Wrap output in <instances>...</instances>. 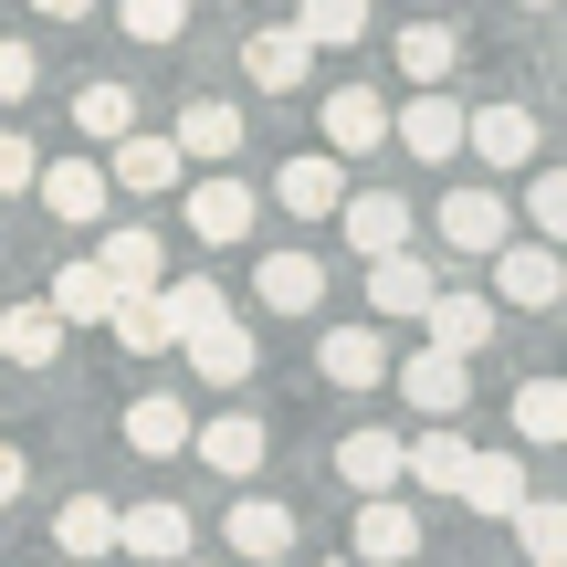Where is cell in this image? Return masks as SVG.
<instances>
[{"mask_svg":"<svg viewBox=\"0 0 567 567\" xmlns=\"http://www.w3.org/2000/svg\"><path fill=\"white\" fill-rule=\"evenodd\" d=\"M431 221H442V243L463 252V264H484V252H505V243H515V200H505L494 179H484V189H452Z\"/></svg>","mask_w":567,"mask_h":567,"instance_id":"6da1fadb","label":"cell"},{"mask_svg":"<svg viewBox=\"0 0 567 567\" xmlns=\"http://www.w3.org/2000/svg\"><path fill=\"white\" fill-rule=\"evenodd\" d=\"M389 379H400V400L421 410V421H463V400H473V358H452V347H421V358H400Z\"/></svg>","mask_w":567,"mask_h":567,"instance_id":"7a4b0ae2","label":"cell"},{"mask_svg":"<svg viewBox=\"0 0 567 567\" xmlns=\"http://www.w3.org/2000/svg\"><path fill=\"white\" fill-rule=\"evenodd\" d=\"M179 358H189V379L243 389L252 368H264V347H252V326H243V316H210V326H189V337H179Z\"/></svg>","mask_w":567,"mask_h":567,"instance_id":"3957f363","label":"cell"},{"mask_svg":"<svg viewBox=\"0 0 567 567\" xmlns=\"http://www.w3.org/2000/svg\"><path fill=\"white\" fill-rule=\"evenodd\" d=\"M252 221H264V189L231 179V168H210V179L189 189V231H200V243H252Z\"/></svg>","mask_w":567,"mask_h":567,"instance_id":"277c9868","label":"cell"},{"mask_svg":"<svg viewBox=\"0 0 567 567\" xmlns=\"http://www.w3.org/2000/svg\"><path fill=\"white\" fill-rule=\"evenodd\" d=\"M337 200H347V158H326V147L274 168V210H295V221H337Z\"/></svg>","mask_w":567,"mask_h":567,"instance_id":"5b68a950","label":"cell"},{"mask_svg":"<svg viewBox=\"0 0 567 567\" xmlns=\"http://www.w3.org/2000/svg\"><path fill=\"white\" fill-rule=\"evenodd\" d=\"M347 547H358L368 567H410L431 536H421V515H410L400 494H358V536H347Z\"/></svg>","mask_w":567,"mask_h":567,"instance_id":"8992f818","label":"cell"},{"mask_svg":"<svg viewBox=\"0 0 567 567\" xmlns=\"http://www.w3.org/2000/svg\"><path fill=\"white\" fill-rule=\"evenodd\" d=\"M116 557H189V505H168V494H147V505H116Z\"/></svg>","mask_w":567,"mask_h":567,"instance_id":"52a82bcc","label":"cell"},{"mask_svg":"<svg viewBox=\"0 0 567 567\" xmlns=\"http://www.w3.org/2000/svg\"><path fill=\"white\" fill-rule=\"evenodd\" d=\"M484 264H494V295H505V305H526V316L567 295V264H557V243H505V252H484Z\"/></svg>","mask_w":567,"mask_h":567,"instance_id":"ba28073f","label":"cell"},{"mask_svg":"<svg viewBox=\"0 0 567 567\" xmlns=\"http://www.w3.org/2000/svg\"><path fill=\"white\" fill-rule=\"evenodd\" d=\"M189 452H200L221 484H252L264 473V421L252 410H221V421H189Z\"/></svg>","mask_w":567,"mask_h":567,"instance_id":"9c48e42d","label":"cell"},{"mask_svg":"<svg viewBox=\"0 0 567 567\" xmlns=\"http://www.w3.org/2000/svg\"><path fill=\"white\" fill-rule=\"evenodd\" d=\"M316 368H326V389H389V337L379 326H326Z\"/></svg>","mask_w":567,"mask_h":567,"instance_id":"30bf717a","label":"cell"},{"mask_svg":"<svg viewBox=\"0 0 567 567\" xmlns=\"http://www.w3.org/2000/svg\"><path fill=\"white\" fill-rule=\"evenodd\" d=\"M463 463H473V442L452 421H421L400 442V484H421V494H463Z\"/></svg>","mask_w":567,"mask_h":567,"instance_id":"8fae6325","label":"cell"},{"mask_svg":"<svg viewBox=\"0 0 567 567\" xmlns=\"http://www.w3.org/2000/svg\"><path fill=\"white\" fill-rule=\"evenodd\" d=\"M243 74L264 84V95H295V84L316 74V42H305L295 21H264V32H243Z\"/></svg>","mask_w":567,"mask_h":567,"instance_id":"7c38bea8","label":"cell"},{"mask_svg":"<svg viewBox=\"0 0 567 567\" xmlns=\"http://www.w3.org/2000/svg\"><path fill=\"white\" fill-rule=\"evenodd\" d=\"M389 137H400L410 158H463V105H452L442 84H421V95L389 116Z\"/></svg>","mask_w":567,"mask_h":567,"instance_id":"4fadbf2b","label":"cell"},{"mask_svg":"<svg viewBox=\"0 0 567 567\" xmlns=\"http://www.w3.org/2000/svg\"><path fill=\"white\" fill-rule=\"evenodd\" d=\"M316 126H326V158H368V147H389V105L368 95V84H337Z\"/></svg>","mask_w":567,"mask_h":567,"instance_id":"5bb4252c","label":"cell"},{"mask_svg":"<svg viewBox=\"0 0 567 567\" xmlns=\"http://www.w3.org/2000/svg\"><path fill=\"white\" fill-rule=\"evenodd\" d=\"M32 200L53 210V221H105V200H116V189H105L95 158H53V168H32Z\"/></svg>","mask_w":567,"mask_h":567,"instance_id":"9a60e30c","label":"cell"},{"mask_svg":"<svg viewBox=\"0 0 567 567\" xmlns=\"http://www.w3.org/2000/svg\"><path fill=\"white\" fill-rule=\"evenodd\" d=\"M105 147H116V168H105V189H137V200H158V189H179V147H168V137H147V126H126V137H105Z\"/></svg>","mask_w":567,"mask_h":567,"instance_id":"2e32d148","label":"cell"},{"mask_svg":"<svg viewBox=\"0 0 567 567\" xmlns=\"http://www.w3.org/2000/svg\"><path fill=\"white\" fill-rule=\"evenodd\" d=\"M463 147H484V168H536V105H473Z\"/></svg>","mask_w":567,"mask_h":567,"instance_id":"e0dca14e","label":"cell"},{"mask_svg":"<svg viewBox=\"0 0 567 567\" xmlns=\"http://www.w3.org/2000/svg\"><path fill=\"white\" fill-rule=\"evenodd\" d=\"M221 547L243 557V567H274V557H295V515H284L274 494H243V505H231V526H221Z\"/></svg>","mask_w":567,"mask_h":567,"instance_id":"ac0fdd59","label":"cell"},{"mask_svg":"<svg viewBox=\"0 0 567 567\" xmlns=\"http://www.w3.org/2000/svg\"><path fill=\"white\" fill-rule=\"evenodd\" d=\"M168 147H179V158H200V168H231V147H243V105H221V95L179 105V126H168Z\"/></svg>","mask_w":567,"mask_h":567,"instance_id":"d6986e66","label":"cell"},{"mask_svg":"<svg viewBox=\"0 0 567 567\" xmlns=\"http://www.w3.org/2000/svg\"><path fill=\"white\" fill-rule=\"evenodd\" d=\"M421 326H431V347H452V358H484V347H494V305L484 295H452V284H431Z\"/></svg>","mask_w":567,"mask_h":567,"instance_id":"ffe728a7","label":"cell"},{"mask_svg":"<svg viewBox=\"0 0 567 567\" xmlns=\"http://www.w3.org/2000/svg\"><path fill=\"white\" fill-rule=\"evenodd\" d=\"M431 284H442V274H431L421 252H368V305H379L389 326H410V316H421V305H431Z\"/></svg>","mask_w":567,"mask_h":567,"instance_id":"44dd1931","label":"cell"},{"mask_svg":"<svg viewBox=\"0 0 567 567\" xmlns=\"http://www.w3.org/2000/svg\"><path fill=\"white\" fill-rule=\"evenodd\" d=\"M337 231L358 252H410V200L400 189H358V200H337Z\"/></svg>","mask_w":567,"mask_h":567,"instance_id":"7402d4cb","label":"cell"},{"mask_svg":"<svg viewBox=\"0 0 567 567\" xmlns=\"http://www.w3.org/2000/svg\"><path fill=\"white\" fill-rule=\"evenodd\" d=\"M526 494H536V484H526V463H515V452H473V463H463V505L484 515V526H505Z\"/></svg>","mask_w":567,"mask_h":567,"instance_id":"603a6c76","label":"cell"},{"mask_svg":"<svg viewBox=\"0 0 567 567\" xmlns=\"http://www.w3.org/2000/svg\"><path fill=\"white\" fill-rule=\"evenodd\" d=\"M105 337H116L126 358H158V347H179V326H168L158 284H137V295H116V305H105Z\"/></svg>","mask_w":567,"mask_h":567,"instance_id":"cb8c5ba5","label":"cell"},{"mask_svg":"<svg viewBox=\"0 0 567 567\" xmlns=\"http://www.w3.org/2000/svg\"><path fill=\"white\" fill-rule=\"evenodd\" d=\"M337 484L347 494H400V431H347L337 442Z\"/></svg>","mask_w":567,"mask_h":567,"instance_id":"d4e9b609","label":"cell"},{"mask_svg":"<svg viewBox=\"0 0 567 567\" xmlns=\"http://www.w3.org/2000/svg\"><path fill=\"white\" fill-rule=\"evenodd\" d=\"M126 452H137V463H168V452H189V410L168 400V389L126 400Z\"/></svg>","mask_w":567,"mask_h":567,"instance_id":"484cf974","label":"cell"},{"mask_svg":"<svg viewBox=\"0 0 567 567\" xmlns=\"http://www.w3.org/2000/svg\"><path fill=\"white\" fill-rule=\"evenodd\" d=\"M252 295H264L274 316H316V295H326V264H316V252H264Z\"/></svg>","mask_w":567,"mask_h":567,"instance_id":"4316f807","label":"cell"},{"mask_svg":"<svg viewBox=\"0 0 567 567\" xmlns=\"http://www.w3.org/2000/svg\"><path fill=\"white\" fill-rule=\"evenodd\" d=\"M0 358H11V368H53L63 358V316H53V305H11V316H0Z\"/></svg>","mask_w":567,"mask_h":567,"instance_id":"83f0119b","label":"cell"},{"mask_svg":"<svg viewBox=\"0 0 567 567\" xmlns=\"http://www.w3.org/2000/svg\"><path fill=\"white\" fill-rule=\"evenodd\" d=\"M53 547H63V567H84V557H116V505H105V494H74V505L53 515Z\"/></svg>","mask_w":567,"mask_h":567,"instance_id":"f1b7e54d","label":"cell"},{"mask_svg":"<svg viewBox=\"0 0 567 567\" xmlns=\"http://www.w3.org/2000/svg\"><path fill=\"white\" fill-rule=\"evenodd\" d=\"M95 264H105V284H116V295H137V284H158V274H168V243H158L147 221H126V231H105Z\"/></svg>","mask_w":567,"mask_h":567,"instance_id":"f546056e","label":"cell"},{"mask_svg":"<svg viewBox=\"0 0 567 567\" xmlns=\"http://www.w3.org/2000/svg\"><path fill=\"white\" fill-rule=\"evenodd\" d=\"M42 305H53V316H63V337H74V326H105L116 284H105V264H63L53 284H42Z\"/></svg>","mask_w":567,"mask_h":567,"instance_id":"4dcf8cb0","label":"cell"},{"mask_svg":"<svg viewBox=\"0 0 567 567\" xmlns=\"http://www.w3.org/2000/svg\"><path fill=\"white\" fill-rule=\"evenodd\" d=\"M452 63H463V32L452 21H400V74L410 84H452Z\"/></svg>","mask_w":567,"mask_h":567,"instance_id":"1f68e13d","label":"cell"},{"mask_svg":"<svg viewBox=\"0 0 567 567\" xmlns=\"http://www.w3.org/2000/svg\"><path fill=\"white\" fill-rule=\"evenodd\" d=\"M295 32L316 53H347V42H368V0H295Z\"/></svg>","mask_w":567,"mask_h":567,"instance_id":"d6a6232c","label":"cell"},{"mask_svg":"<svg viewBox=\"0 0 567 567\" xmlns=\"http://www.w3.org/2000/svg\"><path fill=\"white\" fill-rule=\"evenodd\" d=\"M515 442H567V379H526L515 389Z\"/></svg>","mask_w":567,"mask_h":567,"instance_id":"836d02e7","label":"cell"},{"mask_svg":"<svg viewBox=\"0 0 567 567\" xmlns=\"http://www.w3.org/2000/svg\"><path fill=\"white\" fill-rule=\"evenodd\" d=\"M505 526H515V547H526V557H567V505H557V494H526Z\"/></svg>","mask_w":567,"mask_h":567,"instance_id":"e575fe53","label":"cell"},{"mask_svg":"<svg viewBox=\"0 0 567 567\" xmlns=\"http://www.w3.org/2000/svg\"><path fill=\"white\" fill-rule=\"evenodd\" d=\"M74 126H84V137H126V126H137V95H126V84H84V95H74Z\"/></svg>","mask_w":567,"mask_h":567,"instance_id":"d590c367","label":"cell"},{"mask_svg":"<svg viewBox=\"0 0 567 567\" xmlns=\"http://www.w3.org/2000/svg\"><path fill=\"white\" fill-rule=\"evenodd\" d=\"M158 305H168L179 337H189V326H210V316H231V295H221V284H200V274H189V284H158Z\"/></svg>","mask_w":567,"mask_h":567,"instance_id":"8d00e7d4","label":"cell"},{"mask_svg":"<svg viewBox=\"0 0 567 567\" xmlns=\"http://www.w3.org/2000/svg\"><path fill=\"white\" fill-rule=\"evenodd\" d=\"M116 21H126V42H179L189 0H116Z\"/></svg>","mask_w":567,"mask_h":567,"instance_id":"74e56055","label":"cell"},{"mask_svg":"<svg viewBox=\"0 0 567 567\" xmlns=\"http://www.w3.org/2000/svg\"><path fill=\"white\" fill-rule=\"evenodd\" d=\"M526 221H536V243H567V179H557V168L526 179Z\"/></svg>","mask_w":567,"mask_h":567,"instance_id":"f35d334b","label":"cell"},{"mask_svg":"<svg viewBox=\"0 0 567 567\" xmlns=\"http://www.w3.org/2000/svg\"><path fill=\"white\" fill-rule=\"evenodd\" d=\"M32 137H21V126H0V200H21V189H32Z\"/></svg>","mask_w":567,"mask_h":567,"instance_id":"ab89813d","label":"cell"},{"mask_svg":"<svg viewBox=\"0 0 567 567\" xmlns=\"http://www.w3.org/2000/svg\"><path fill=\"white\" fill-rule=\"evenodd\" d=\"M32 74H42V63H32V42H0V105H21V95H32Z\"/></svg>","mask_w":567,"mask_h":567,"instance_id":"60d3db41","label":"cell"},{"mask_svg":"<svg viewBox=\"0 0 567 567\" xmlns=\"http://www.w3.org/2000/svg\"><path fill=\"white\" fill-rule=\"evenodd\" d=\"M21 484H32V463H21V452L0 442V505H21Z\"/></svg>","mask_w":567,"mask_h":567,"instance_id":"b9f144b4","label":"cell"},{"mask_svg":"<svg viewBox=\"0 0 567 567\" xmlns=\"http://www.w3.org/2000/svg\"><path fill=\"white\" fill-rule=\"evenodd\" d=\"M32 11H42V21H84L95 0H32Z\"/></svg>","mask_w":567,"mask_h":567,"instance_id":"7bdbcfd3","label":"cell"},{"mask_svg":"<svg viewBox=\"0 0 567 567\" xmlns=\"http://www.w3.org/2000/svg\"><path fill=\"white\" fill-rule=\"evenodd\" d=\"M526 11H557V0H526Z\"/></svg>","mask_w":567,"mask_h":567,"instance_id":"ee69618b","label":"cell"},{"mask_svg":"<svg viewBox=\"0 0 567 567\" xmlns=\"http://www.w3.org/2000/svg\"><path fill=\"white\" fill-rule=\"evenodd\" d=\"M168 567H200V557H168Z\"/></svg>","mask_w":567,"mask_h":567,"instance_id":"f6af8a7d","label":"cell"},{"mask_svg":"<svg viewBox=\"0 0 567 567\" xmlns=\"http://www.w3.org/2000/svg\"><path fill=\"white\" fill-rule=\"evenodd\" d=\"M536 567H567V557H536Z\"/></svg>","mask_w":567,"mask_h":567,"instance_id":"bcb514c9","label":"cell"}]
</instances>
